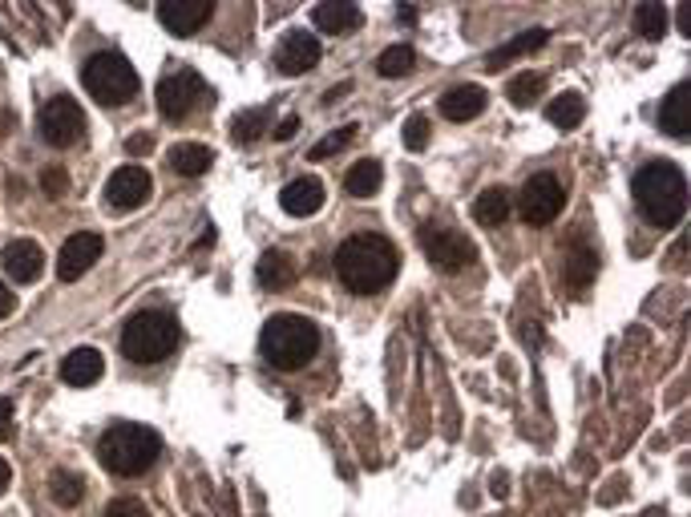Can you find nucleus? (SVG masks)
I'll return each instance as SVG.
<instances>
[{
    "mask_svg": "<svg viewBox=\"0 0 691 517\" xmlns=\"http://www.w3.org/2000/svg\"><path fill=\"white\" fill-rule=\"evenodd\" d=\"M400 251L384 235H353L340 243L336 251V275L340 283L356 296H372L397 280Z\"/></svg>",
    "mask_w": 691,
    "mask_h": 517,
    "instance_id": "1",
    "label": "nucleus"
},
{
    "mask_svg": "<svg viewBox=\"0 0 691 517\" xmlns=\"http://www.w3.org/2000/svg\"><path fill=\"white\" fill-rule=\"evenodd\" d=\"M631 194H635V207L639 215L651 222V227H676L683 219V210H688V182H683V170L676 163H667V158H655L648 163L631 182Z\"/></svg>",
    "mask_w": 691,
    "mask_h": 517,
    "instance_id": "2",
    "label": "nucleus"
},
{
    "mask_svg": "<svg viewBox=\"0 0 691 517\" xmlns=\"http://www.w3.org/2000/svg\"><path fill=\"white\" fill-rule=\"evenodd\" d=\"M316 348H320V327L295 311L271 315L259 336V352L276 372H299L316 356Z\"/></svg>",
    "mask_w": 691,
    "mask_h": 517,
    "instance_id": "3",
    "label": "nucleus"
},
{
    "mask_svg": "<svg viewBox=\"0 0 691 517\" xmlns=\"http://www.w3.org/2000/svg\"><path fill=\"white\" fill-rule=\"evenodd\" d=\"M158 453H163V437L154 429H146V425H130V421L105 429L102 441H98V461L114 477L146 474L150 465L158 461Z\"/></svg>",
    "mask_w": 691,
    "mask_h": 517,
    "instance_id": "4",
    "label": "nucleus"
},
{
    "mask_svg": "<svg viewBox=\"0 0 691 517\" xmlns=\"http://www.w3.org/2000/svg\"><path fill=\"white\" fill-rule=\"evenodd\" d=\"M178 348V324L166 311H138L121 332V352L133 364H158Z\"/></svg>",
    "mask_w": 691,
    "mask_h": 517,
    "instance_id": "5",
    "label": "nucleus"
},
{
    "mask_svg": "<svg viewBox=\"0 0 691 517\" xmlns=\"http://www.w3.org/2000/svg\"><path fill=\"white\" fill-rule=\"evenodd\" d=\"M81 86L89 89V98L102 105H126L138 98V69L121 53H93L81 69Z\"/></svg>",
    "mask_w": 691,
    "mask_h": 517,
    "instance_id": "6",
    "label": "nucleus"
},
{
    "mask_svg": "<svg viewBox=\"0 0 691 517\" xmlns=\"http://www.w3.org/2000/svg\"><path fill=\"white\" fill-rule=\"evenodd\" d=\"M37 130H41L49 146H77L86 138V114H81V105L74 98H49L41 105V114H37Z\"/></svg>",
    "mask_w": 691,
    "mask_h": 517,
    "instance_id": "7",
    "label": "nucleus"
},
{
    "mask_svg": "<svg viewBox=\"0 0 691 517\" xmlns=\"http://www.w3.org/2000/svg\"><path fill=\"white\" fill-rule=\"evenodd\" d=\"M203 98H206V86L191 65H175V69L163 74V81H158V114L170 121H182Z\"/></svg>",
    "mask_w": 691,
    "mask_h": 517,
    "instance_id": "8",
    "label": "nucleus"
},
{
    "mask_svg": "<svg viewBox=\"0 0 691 517\" xmlns=\"http://www.w3.org/2000/svg\"><path fill=\"white\" fill-rule=\"evenodd\" d=\"M562 207H566V191H562V182L554 175H534L517 194V210H522V219L529 227L554 222L562 215Z\"/></svg>",
    "mask_w": 691,
    "mask_h": 517,
    "instance_id": "9",
    "label": "nucleus"
},
{
    "mask_svg": "<svg viewBox=\"0 0 691 517\" xmlns=\"http://www.w3.org/2000/svg\"><path fill=\"white\" fill-rule=\"evenodd\" d=\"M421 247L433 259V267H442V271H461L473 263V243L449 227H421Z\"/></svg>",
    "mask_w": 691,
    "mask_h": 517,
    "instance_id": "10",
    "label": "nucleus"
},
{
    "mask_svg": "<svg viewBox=\"0 0 691 517\" xmlns=\"http://www.w3.org/2000/svg\"><path fill=\"white\" fill-rule=\"evenodd\" d=\"M102 251H105L102 235H93V231H77V235L65 238V247H61V255H57V275L65 283L81 280L89 267L102 259Z\"/></svg>",
    "mask_w": 691,
    "mask_h": 517,
    "instance_id": "11",
    "label": "nucleus"
},
{
    "mask_svg": "<svg viewBox=\"0 0 691 517\" xmlns=\"http://www.w3.org/2000/svg\"><path fill=\"white\" fill-rule=\"evenodd\" d=\"M150 191H154V182H150V175L142 166H121L105 182V203L114 210H133L146 203Z\"/></svg>",
    "mask_w": 691,
    "mask_h": 517,
    "instance_id": "12",
    "label": "nucleus"
},
{
    "mask_svg": "<svg viewBox=\"0 0 691 517\" xmlns=\"http://www.w3.org/2000/svg\"><path fill=\"white\" fill-rule=\"evenodd\" d=\"M276 65H280V74L287 77H299V74H308V69H316V65H320V41H316V33L308 29L287 33L280 41V49H276Z\"/></svg>",
    "mask_w": 691,
    "mask_h": 517,
    "instance_id": "13",
    "label": "nucleus"
},
{
    "mask_svg": "<svg viewBox=\"0 0 691 517\" xmlns=\"http://www.w3.org/2000/svg\"><path fill=\"white\" fill-rule=\"evenodd\" d=\"M210 13H215L210 0H163V4H158V21H163L175 37H194V33L210 21Z\"/></svg>",
    "mask_w": 691,
    "mask_h": 517,
    "instance_id": "14",
    "label": "nucleus"
},
{
    "mask_svg": "<svg viewBox=\"0 0 691 517\" xmlns=\"http://www.w3.org/2000/svg\"><path fill=\"white\" fill-rule=\"evenodd\" d=\"M0 263H4V271H9V280L33 283L37 275H41L44 255H41V247H37L33 238H13V243H4V251H0Z\"/></svg>",
    "mask_w": 691,
    "mask_h": 517,
    "instance_id": "15",
    "label": "nucleus"
},
{
    "mask_svg": "<svg viewBox=\"0 0 691 517\" xmlns=\"http://www.w3.org/2000/svg\"><path fill=\"white\" fill-rule=\"evenodd\" d=\"M280 207L287 210V215H295V219H308V215H316V210L324 207V182L311 175L292 178L280 194Z\"/></svg>",
    "mask_w": 691,
    "mask_h": 517,
    "instance_id": "16",
    "label": "nucleus"
},
{
    "mask_svg": "<svg viewBox=\"0 0 691 517\" xmlns=\"http://www.w3.org/2000/svg\"><path fill=\"white\" fill-rule=\"evenodd\" d=\"M105 372V360L98 348H74V352L61 360V380L69 388H89L98 385Z\"/></svg>",
    "mask_w": 691,
    "mask_h": 517,
    "instance_id": "17",
    "label": "nucleus"
},
{
    "mask_svg": "<svg viewBox=\"0 0 691 517\" xmlns=\"http://www.w3.org/2000/svg\"><path fill=\"white\" fill-rule=\"evenodd\" d=\"M660 130L667 138H688L691 133V86L688 81H679L660 105Z\"/></svg>",
    "mask_w": 691,
    "mask_h": 517,
    "instance_id": "18",
    "label": "nucleus"
},
{
    "mask_svg": "<svg viewBox=\"0 0 691 517\" xmlns=\"http://www.w3.org/2000/svg\"><path fill=\"white\" fill-rule=\"evenodd\" d=\"M486 105H489V98L482 86H453L442 98V114L449 121H473L486 114Z\"/></svg>",
    "mask_w": 691,
    "mask_h": 517,
    "instance_id": "19",
    "label": "nucleus"
},
{
    "mask_svg": "<svg viewBox=\"0 0 691 517\" xmlns=\"http://www.w3.org/2000/svg\"><path fill=\"white\" fill-rule=\"evenodd\" d=\"M311 21H316V29L320 33H353L360 21H364V13L356 9L353 0H324V4H316L311 9Z\"/></svg>",
    "mask_w": 691,
    "mask_h": 517,
    "instance_id": "20",
    "label": "nucleus"
},
{
    "mask_svg": "<svg viewBox=\"0 0 691 517\" xmlns=\"http://www.w3.org/2000/svg\"><path fill=\"white\" fill-rule=\"evenodd\" d=\"M210 163H215V150L210 146H199V142H178V146H170V170L182 178L206 175Z\"/></svg>",
    "mask_w": 691,
    "mask_h": 517,
    "instance_id": "21",
    "label": "nucleus"
},
{
    "mask_svg": "<svg viewBox=\"0 0 691 517\" xmlns=\"http://www.w3.org/2000/svg\"><path fill=\"white\" fill-rule=\"evenodd\" d=\"M510 210H514V198L506 186H489L473 198V219L482 222V227H501V222L510 219Z\"/></svg>",
    "mask_w": 691,
    "mask_h": 517,
    "instance_id": "22",
    "label": "nucleus"
},
{
    "mask_svg": "<svg viewBox=\"0 0 691 517\" xmlns=\"http://www.w3.org/2000/svg\"><path fill=\"white\" fill-rule=\"evenodd\" d=\"M259 283H264L267 292H283V287H292L295 280V263L287 259L283 251H267L264 259H259Z\"/></svg>",
    "mask_w": 691,
    "mask_h": 517,
    "instance_id": "23",
    "label": "nucleus"
},
{
    "mask_svg": "<svg viewBox=\"0 0 691 517\" xmlns=\"http://www.w3.org/2000/svg\"><path fill=\"white\" fill-rule=\"evenodd\" d=\"M381 182H384L381 163L364 158V163H356L353 170H348V178H344V191L353 194V198H372V194L381 191Z\"/></svg>",
    "mask_w": 691,
    "mask_h": 517,
    "instance_id": "24",
    "label": "nucleus"
},
{
    "mask_svg": "<svg viewBox=\"0 0 691 517\" xmlns=\"http://www.w3.org/2000/svg\"><path fill=\"white\" fill-rule=\"evenodd\" d=\"M550 41V33L546 29H529V33H522V37H514L510 44H501V49H494L486 57V69L494 74V69H501L506 61H514L517 53H529V49H542V44Z\"/></svg>",
    "mask_w": 691,
    "mask_h": 517,
    "instance_id": "25",
    "label": "nucleus"
},
{
    "mask_svg": "<svg viewBox=\"0 0 691 517\" xmlns=\"http://www.w3.org/2000/svg\"><path fill=\"white\" fill-rule=\"evenodd\" d=\"M546 118L554 121V126H559V130H574V126H578V121L587 118V102H583V98H578V93H559V98H554V102L546 105Z\"/></svg>",
    "mask_w": 691,
    "mask_h": 517,
    "instance_id": "26",
    "label": "nucleus"
},
{
    "mask_svg": "<svg viewBox=\"0 0 691 517\" xmlns=\"http://www.w3.org/2000/svg\"><path fill=\"white\" fill-rule=\"evenodd\" d=\"M81 493H86V481L77 474H69V469H57V474L49 477V497H53L61 509H74V505L81 502Z\"/></svg>",
    "mask_w": 691,
    "mask_h": 517,
    "instance_id": "27",
    "label": "nucleus"
},
{
    "mask_svg": "<svg viewBox=\"0 0 691 517\" xmlns=\"http://www.w3.org/2000/svg\"><path fill=\"white\" fill-rule=\"evenodd\" d=\"M635 29H639V37H648V41H660L663 33H667V9H663L660 0L639 4V9H635Z\"/></svg>",
    "mask_w": 691,
    "mask_h": 517,
    "instance_id": "28",
    "label": "nucleus"
},
{
    "mask_svg": "<svg viewBox=\"0 0 691 517\" xmlns=\"http://www.w3.org/2000/svg\"><path fill=\"white\" fill-rule=\"evenodd\" d=\"M267 130V109L264 105H255V109H243V114H235L231 118V138H235L239 146H251L259 133Z\"/></svg>",
    "mask_w": 691,
    "mask_h": 517,
    "instance_id": "29",
    "label": "nucleus"
},
{
    "mask_svg": "<svg viewBox=\"0 0 691 517\" xmlns=\"http://www.w3.org/2000/svg\"><path fill=\"white\" fill-rule=\"evenodd\" d=\"M542 89H546V77L529 69V74H517L514 81L506 86V98H510L514 105H534L538 98H542Z\"/></svg>",
    "mask_w": 691,
    "mask_h": 517,
    "instance_id": "30",
    "label": "nucleus"
},
{
    "mask_svg": "<svg viewBox=\"0 0 691 517\" xmlns=\"http://www.w3.org/2000/svg\"><path fill=\"white\" fill-rule=\"evenodd\" d=\"M412 65H417V53H412L409 44H393V49H384L381 61H376V74L405 77V74H412Z\"/></svg>",
    "mask_w": 691,
    "mask_h": 517,
    "instance_id": "31",
    "label": "nucleus"
},
{
    "mask_svg": "<svg viewBox=\"0 0 691 517\" xmlns=\"http://www.w3.org/2000/svg\"><path fill=\"white\" fill-rule=\"evenodd\" d=\"M405 146L409 150H425L428 146V118L425 114H412L405 121Z\"/></svg>",
    "mask_w": 691,
    "mask_h": 517,
    "instance_id": "32",
    "label": "nucleus"
},
{
    "mask_svg": "<svg viewBox=\"0 0 691 517\" xmlns=\"http://www.w3.org/2000/svg\"><path fill=\"white\" fill-rule=\"evenodd\" d=\"M353 142V126H344L340 133H332V138H324L320 146H311V163H320V158H328V154H336V150H344Z\"/></svg>",
    "mask_w": 691,
    "mask_h": 517,
    "instance_id": "33",
    "label": "nucleus"
},
{
    "mask_svg": "<svg viewBox=\"0 0 691 517\" xmlns=\"http://www.w3.org/2000/svg\"><path fill=\"white\" fill-rule=\"evenodd\" d=\"M102 517H150V514H146V505L142 502H133V497H118V502L105 505Z\"/></svg>",
    "mask_w": 691,
    "mask_h": 517,
    "instance_id": "34",
    "label": "nucleus"
},
{
    "mask_svg": "<svg viewBox=\"0 0 691 517\" xmlns=\"http://www.w3.org/2000/svg\"><path fill=\"white\" fill-rule=\"evenodd\" d=\"M150 146H154V138H150V133H133V138H126V154H133V158L150 154Z\"/></svg>",
    "mask_w": 691,
    "mask_h": 517,
    "instance_id": "35",
    "label": "nucleus"
},
{
    "mask_svg": "<svg viewBox=\"0 0 691 517\" xmlns=\"http://www.w3.org/2000/svg\"><path fill=\"white\" fill-rule=\"evenodd\" d=\"M13 308H16V296L4 287V283H0V320H4V315H13Z\"/></svg>",
    "mask_w": 691,
    "mask_h": 517,
    "instance_id": "36",
    "label": "nucleus"
},
{
    "mask_svg": "<svg viewBox=\"0 0 691 517\" xmlns=\"http://www.w3.org/2000/svg\"><path fill=\"white\" fill-rule=\"evenodd\" d=\"M9 421H13V404L0 400V437H9Z\"/></svg>",
    "mask_w": 691,
    "mask_h": 517,
    "instance_id": "37",
    "label": "nucleus"
},
{
    "mask_svg": "<svg viewBox=\"0 0 691 517\" xmlns=\"http://www.w3.org/2000/svg\"><path fill=\"white\" fill-rule=\"evenodd\" d=\"M295 130H299V118H283V126L276 130V138H280V142H287V138H292Z\"/></svg>",
    "mask_w": 691,
    "mask_h": 517,
    "instance_id": "38",
    "label": "nucleus"
},
{
    "mask_svg": "<svg viewBox=\"0 0 691 517\" xmlns=\"http://www.w3.org/2000/svg\"><path fill=\"white\" fill-rule=\"evenodd\" d=\"M679 29L691 37V4H679Z\"/></svg>",
    "mask_w": 691,
    "mask_h": 517,
    "instance_id": "39",
    "label": "nucleus"
},
{
    "mask_svg": "<svg viewBox=\"0 0 691 517\" xmlns=\"http://www.w3.org/2000/svg\"><path fill=\"white\" fill-rule=\"evenodd\" d=\"M9 481H13V469H9V461L0 457V493L9 489Z\"/></svg>",
    "mask_w": 691,
    "mask_h": 517,
    "instance_id": "40",
    "label": "nucleus"
},
{
    "mask_svg": "<svg viewBox=\"0 0 691 517\" xmlns=\"http://www.w3.org/2000/svg\"><path fill=\"white\" fill-rule=\"evenodd\" d=\"M44 182H49V191L53 194H61V186H65V178H61L57 170H53V175H44Z\"/></svg>",
    "mask_w": 691,
    "mask_h": 517,
    "instance_id": "41",
    "label": "nucleus"
}]
</instances>
